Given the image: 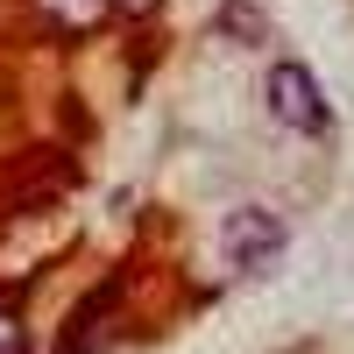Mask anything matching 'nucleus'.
I'll return each mask as SVG.
<instances>
[{
  "instance_id": "f257e3e1",
  "label": "nucleus",
  "mask_w": 354,
  "mask_h": 354,
  "mask_svg": "<svg viewBox=\"0 0 354 354\" xmlns=\"http://www.w3.org/2000/svg\"><path fill=\"white\" fill-rule=\"evenodd\" d=\"M262 100H270V121L277 128H298V135H326V93H319V78L305 64H270L262 78Z\"/></svg>"
},
{
  "instance_id": "f03ea898",
  "label": "nucleus",
  "mask_w": 354,
  "mask_h": 354,
  "mask_svg": "<svg viewBox=\"0 0 354 354\" xmlns=\"http://www.w3.org/2000/svg\"><path fill=\"white\" fill-rule=\"evenodd\" d=\"M283 220L277 213H262V205H241V213H227V255H234V270H270V262L283 255Z\"/></svg>"
},
{
  "instance_id": "7ed1b4c3",
  "label": "nucleus",
  "mask_w": 354,
  "mask_h": 354,
  "mask_svg": "<svg viewBox=\"0 0 354 354\" xmlns=\"http://www.w3.org/2000/svg\"><path fill=\"white\" fill-rule=\"evenodd\" d=\"M36 8H43L57 28H93V21L106 15V0H36Z\"/></svg>"
},
{
  "instance_id": "20e7f679",
  "label": "nucleus",
  "mask_w": 354,
  "mask_h": 354,
  "mask_svg": "<svg viewBox=\"0 0 354 354\" xmlns=\"http://www.w3.org/2000/svg\"><path fill=\"white\" fill-rule=\"evenodd\" d=\"M28 347V333H21V312H8L0 305V354H21Z\"/></svg>"
},
{
  "instance_id": "39448f33",
  "label": "nucleus",
  "mask_w": 354,
  "mask_h": 354,
  "mask_svg": "<svg viewBox=\"0 0 354 354\" xmlns=\"http://www.w3.org/2000/svg\"><path fill=\"white\" fill-rule=\"evenodd\" d=\"M156 0H106V15H149Z\"/></svg>"
}]
</instances>
